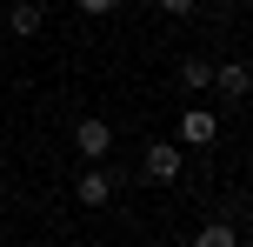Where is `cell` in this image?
Here are the masks:
<instances>
[{
  "instance_id": "9",
  "label": "cell",
  "mask_w": 253,
  "mask_h": 247,
  "mask_svg": "<svg viewBox=\"0 0 253 247\" xmlns=\"http://www.w3.org/2000/svg\"><path fill=\"white\" fill-rule=\"evenodd\" d=\"M153 7H160V13H167V20H187V13H193V7H200V0H153Z\"/></svg>"
},
{
  "instance_id": "8",
  "label": "cell",
  "mask_w": 253,
  "mask_h": 247,
  "mask_svg": "<svg viewBox=\"0 0 253 247\" xmlns=\"http://www.w3.org/2000/svg\"><path fill=\"white\" fill-rule=\"evenodd\" d=\"M180 87L207 94V87H213V60H207V53H187V60H180Z\"/></svg>"
},
{
  "instance_id": "1",
  "label": "cell",
  "mask_w": 253,
  "mask_h": 247,
  "mask_svg": "<svg viewBox=\"0 0 253 247\" xmlns=\"http://www.w3.org/2000/svg\"><path fill=\"white\" fill-rule=\"evenodd\" d=\"M180 167H187L180 141H153L147 154H140V181H153V187H173V181H180Z\"/></svg>"
},
{
  "instance_id": "3",
  "label": "cell",
  "mask_w": 253,
  "mask_h": 247,
  "mask_svg": "<svg viewBox=\"0 0 253 247\" xmlns=\"http://www.w3.org/2000/svg\"><path fill=\"white\" fill-rule=\"evenodd\" d=\"M213 141H220L213 107H180V147H213Z\"/></svg>"
},
{
  "instance_id": "10",
  "label": "cell",
  "mask_w": 253,
  "mask_h": 247,
  "mask_svg": "<svg viewBox=\"0 0 253 247\" xmlns=\"http://www.w3.org/2000/svg\"><path fill=\"white\" fill-rule=\"evenodd\" d=\"M74 7H80V13H87V20H100V13H114V7H120V0H74Z\"/></svg>"
},
{
  "instance_id": "4",
  "label": "cell",
  "mask_w": 253,
  "mask_h": 247,
  "mask_svg": "<svg viewBox=\"0 0 253 247\" xmlns=\"http://www.w3.org/2000/svg\"><path fill=\"white\" fill-rule=\"evenodd\" d=\"M74 154H80V160H107V154H114V127H107L100 114H87V120L74 127Z\"/></svg>"
},
{
  "instance_id": "5",
  "label": "cell",
  "mask_w": 253,
  "mask_h": 247,
  "mask_svg": "<svg viewBox=\"0 0 253 247\" xmlns=\"http://www.w3.org/2000/svg\"><path fill=\"white\" fill-rule=\"evenodd\" d=\"M213 87H220V100H247V87H253L247 60H220L213 67Z\"/></svg>"
},
{
  "instance_id": "11",
  "label": "cell",
  "mask_w": 253,
  "mask_h": 247,
  "mask_svg": "<svg viewBox=\"0 0 253 247\" xmlns=\"http://www.w3.org/2000/svg\"><path fill=\"white\" fill-rule=\"evenodd\" d=\"M120 247H147V241H120Z\"/></svg>"
},
{
  "instance_id": "7",
  "label": "cell",
  "mask_w": 253,
  "mask_h": 247,
  "mask_svg": "<svg viewBox=\"0 0 253 247\" xmlns=\"http://www.w3.org/2000/svg\"><path fill=\"white\" fill-rule=\"evenodd\" d=\"M193 247H240V227H233L227 214H213V221L193 227Z\"/></svg>"
},
{
  "instance_id": "6",
  "label": "cell",
  "mask_w": 253,
  "mask_h": 247,
  "mask_svg": "<svg viewBox=\"0 0 253 247\" xmlns=\"http://www.w3.org/2000/svg\"><path fill=\"white\" fill-rule=\"evenodd\" d=\"M7 27H13V34H40V27H47V7H40V0H7Z\"/></svg>"
},
{
  "instance_id": "2",
  "label": "cell",
  "mask_w": 253,
  "mask_h": 247,
  "mask_svg": "<svg viewBox=\"0 0 253 247\" xmlns=\"http://www.w3.org/2000/svg\"><path fill=\"white\" fill-rule=\"evenodd\" d=\"M114 187H120V174L107 167V160H87V167H80V181H74V200H80V207H107V200H114Z\"/></svg>"
}]
</instances>
